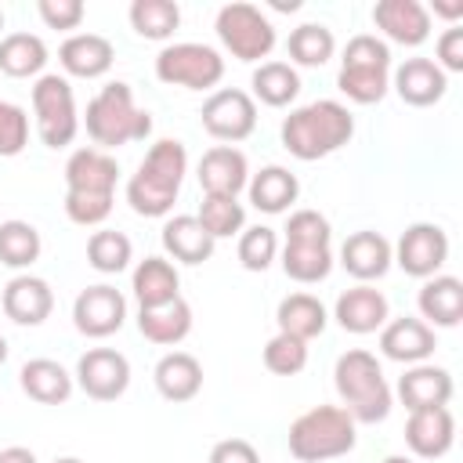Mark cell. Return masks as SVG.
Returning a JSON list of instances; mask_svg holds the SVG:
<instances>
[{"instance_id":"obj_1","label":"cell","mask_w":463,"mask_h":463,"mask_svg":"<svg viewBox=\"0 0 463 463\" xmlns=\"http://www.w3.org/2000/svg\"><path fill=\"white\" fill-rule=\"evenodd\" d=\"M282 145L289 156L304 159V163H315V159H326L333 152H340L351 134H354V116L347 112V105L333 101V98H318L311 105H300L293 109L286 119H282Z\"/></svg>"},{"instance_id":"obj_2","label":"cell","mask_w":463,"mask_h":463,"mask_svg":"<svg viewBox=\"0 0 463 463\" xmlns=\"http://www.w3.org/2000/svg\"><path fill=\"white\" fill-rule=\"evenodd\" d=\"M188 174V152L177 137H163L156 141L141 166L134 170V177L127 181V203L134 213L141 217H166L177 203L181 181Z\"/></svg>"},{"instance_id":"obj_3","label":"cell","mask_w":463,"mask_h":463,"mask_svg":"<svg viewBox=\"0 0 463 463\" xmlns=\"http://www.w3.org/2000/svg\"><path fill=\"white\" fill-rule=\"evenodd\" d=\"M83 127H87V137L94 141V148L109 152V148H119L130 141H145L152 134V116H148V109H137L130 83L112 80L87 101Z\"/></svg>"},{"instance_id":"obj_4","label":"cell","mask_w":463,"mask_h":463,"mask_svg":"<svg viewBox=\"0 0 463 463\" xmlns=\"http://www.w3.org/2000/svg\"><path fill=\"white\" fill-rule=\"evenodd\" d=\"M336 394L354 423H380L391 412V387L383 380V369L373 351L351 347L333 365Z\"/></svg>"},{"instance_id":"obj_5","label":"cell","mask_w":463,"mask_h":463,"mask_svg":"<svg viewBox=\"0 0 463 463\" xmlns=\"http://www.w3.org/2000/svg\"><path fill=\"white\" fill-rule=\"evenodd\" d=\"M354 427L358 423L347 416L344 405H315L289 423V434H286L289 456L300 463H322V459L347 456L358 441Z\"/></svg>"},{"instance_id":"obj_6","label":"cell","mask_w":463,"mask_h":463,"mask_svg":"<svg viewBox=\"0 0 463 463\" xmlns=\"http://www.w3.org/2000/svg\"><path fill=\"white\" fill-rule=\"evenodd\" d=\"M333 228L326 213L318 210H293L286 221V246H282V271L293 282H322L333 271V250H329Z\"/></svg>"},{"instance_id":"obj_7","label":"cell","mask_w":463,"mask_h":463,"mask_svg":"<svg viewBox=\"0 0 463 463\" xmlns=\"http://www.w3.org/2000/svg\"><path fill=\"white\" fill-rule=\"evenodd\" d=\"M336 87L354 105L383 101V94L391 87V47L380 36H373V33L351 36L347 47H344V58H340Z\"/></svg>"},{"instance_id":"obj_8","label":"cell","mask_w":463,"mask_h":463,"mask_svg":"<svg viewBox=\"0 0 463 463\" xmlns=\"http://www.w3.org/2000/svg\"><path fill=\"white\" fill-rule=\"evenodd\" d=\"M33 116H36V137L47 148H65L80 134V112L72 83L58 72H43L33 83Z\"/></svg>"},{"instance_id":"obj_9","label":"cell","mask_w":463,"mask_h":463,"mask_svg":"<svg viewBox=\"0 0 463 463\" xmlns=\"http://www.w3.org/2000/svg\"><path fill=\"white\" fill-rule=\"evenodd\" d=\"M213 29H217V40L224 43V51L232 58H239V61H260L275 47V25H271V18L257 4H246V0L224 4L217 11Z\"/></svg>"},{"instance_id":"obj_10","label":"cell","mask_w":463,"mask_h":463,"mask_svg":"<svg viewBox=\"0 0 463 463\" xmlns=\"http://www.w3.org/2000/svg\"><path fill=\"white\" fill-rule=\"evenodd\" d=\"M156 76L170 87H184V90H210L221 83L224 76V58L217 47L210 43H166L156 54Z\"/></svg>"},{"instance_id":"obj_11","label":"cell","mask_w":463,"mask_h":463,"mask_svg":"<svg viewBox=\"0 0 463 463\" xmlns=\"http://www.w3.org/2000/svg\"><path fill=\"white\" fill-rule=\"evenodd\" d=\"M199 119L206 127L210 137L232 145V141H246L253 130H257V101L239 90V87H217L203 109H199Z\"/></svg>"},{"instance_id":"obj_12","label":"cell","mask_w":463,"mask_h":463,"mask_svg":"<svg viewBox=\"0 0 463 463\" xmlns=\"http://www.w3.org/2000/svg\"><path fill=\"white\" fill-rule=\"evenodd\" d=\"M72 380L94 402H116L130 387V362L116 347H90L80 354Z\"/></svg>"},{"instance_id":"obj_13","label":"cell","mask_w":463,"mask_h":463,"mask_svg":"<svg viewBox=\"0 0 463 463\" xmlns=\"http://www.w3.org/2000/svg\"><path fill=\"white\" fill-rule=\"evenodd\" d=\"M127 322V297L109 286V282H98V286H87L76 293L72 300V326L90 336V340H105L112 333H119Z\"/></svg>"},{"instance_id":"obj_14","label":"cell","mask_w":463,"mask_h":463,"mask_svg":"<svg viewBox=\"0 0 463 463\" xmlns=\"http://www.w3.org/2000/svg\"><path fill=\"white\" fill-rule=\"evenodd\" d=\"M449 260V235L445 228L430 224V221H416L402 232L398 246H394V264L412 275V279H430L441 271V264Z\"/></svg>"},{"instance_id":"obj_15","label":"cell","mask_w":463,"mask_h":463,"mask_svg":"<svg viewBox=\"0 0 463 463\" xmlns=\"http://www.w3.org/2000/svg\"><path fill=\"white\" fill-rule=\"evenodd\" d=\"M0 307L14 326H40L54 311V289L47 286V279L22 271L4 286Z\"/></svg>"},{"instance_id":"obj_16","label":"cell","mask_w":463,"mask_h":463,"mask_svg":"<svg viewBox=\"0 0 463 463\" xmlns=\"http://www.w3.org/2000/svg\"><path fill=\"white\" fill-rule=\"evenodd\" d=\"M438 340H434V329L423 322V318H412V315H402V318H387L383 329H380V351L383 358L391 362H402V365H420L434 354Z\"/></svg>"},{"instance_id":"obj_17","label":"cell","mask_w":463,"mask_h":463,"mask_svg":"<svg viewBox=\"0 0 463 463\" xmlns=\"http://www.w3.org/2000/svg\"><path fill=\"white\" fill-rule=\"evenodd\" d=\"M333 318L340 322V329H347L354 336H365V333L383 329V322L391 318V304H387V297L380 289L362 282V286H351V289H344L336 297Z\"/></svg>"},{"instance_id":"obj_18","label":"cell","mask_w":463,"mask_h":463,"mask_svg":"<svg viewBox=\"0 0 463 463\" xmlns=\"http://www.w3.org/2000/svg\"><path fill=\"white\" fill-rule=\"evenodd\" d=\"M373 22L387 40L402 47H420L430 36V11L420 0H376Z\"/></svg>"},{"instance_id":"obj_19","label":"cell","mask_w":463,"mask_h":463,"mask_svg":"<svg viewBox=\"0 0 463 463\" xmlns=\"http://www.w3.org/2000/svg\"><path fill=\"white\" fill-rule=\"evenodd\" d=\"M452 373L434 365V362H420V365H409L405 376L398 380V398L409 412H420V409H445L452 402Z\"/></svg>"},{"instance_id":"obj_20","label":"cell","mask_w":463,"mask_h":463,"mask_svg":"<svg viewBox=\"0 0 463 463\" xmlns=\"http://www.w3.org/2000/svg\"><path fill=\"white\" fill-rule=\"evenodd\" d=\"M391 87L398 90V98L412 109H427L434 101L445 98L449 90V76L434 65V58H405L394 72H391Z\"/></svg>"},{"instance_id":"obj_21","label":"cell","mask_w":463,"mask_h":463,"mask_svg":"<svg viewBox=\"0 0 463 463\" xmlns=\"http://www.w3.org/2000/svg\"><path fill=\"white\" fill-rule=\"evenodd\" d=\"M195 177L206 195H235L239 199V192L250 181V163L235 145H213L203 152Z\"/></svg>"},{"instance_id":"obj_22","label":"cell","mask_w":463,"mask_h":463,"mask_svg":"<svg viewBox=\"0 0 463 463\" xmlns=\"http://www.w3.org/2000/svg\"><path fill=\"white\" fill-rule=\"evenodd\" d=\"M119 163L101 148H76L65 159V192H90V195H116Z\"/></svg>"},{"instance_id":"obj_23","label":"cell","mask_w":463,"mask_h":463,"mask_svg":"<svg viewBox=\"0 0 463 463\" xmlns=\"http://www.w3.org/2000/svg\"><path fill=\"white\" fill-rule=\"evenodd\" d=\"M340 264L347 275H354L358 282H373V279H383L394 264V246L380 235V232H354L344 239L340 246Z\"/></svg>"},{"instance_id":"obj_24","label":"cell","mask_w":463,"mask_h":463,"mask_svg":"<svg viewBox=\"0 0 463 463\" xmlns=\"http://www.w3.org/2000/svg\"><path fill=\"white\" fill-rule=\"evenodd\" d=\"M456 441V416L452 409H420L405 420V445L420 459H441Z\"/></svg>"},{"instance_id":"obj_25","label":"cell","mask_w":463,"mask_h":463,"mask_svg":"<svg viewBox=\"0 0 463 463\" xmlns=\"http://www.w3.org/2000/svg\"><path fill=\"white\" fill-rule=\"evenodd\" d=\"M58 61L69 76H80V80H98L112 69L116 61V47L109 36L101 33H72L61 47H58Z\"/></svg>"},{"instance_id":"obj_26","label":"cell","mask_w":463,"mask_h":463,"mask_svg":"<svg viewBox=\"0 0 463 463\" xmlns=\"http://www.w3.org/2000/svg\"><path fill=\"white\" fill-rule=\"evenodd\" d=\"M416 304L430 329L434 326L452 329L463 318V282L456 275H430V279H423Z\"/></svg>"},{"instance_id":"obj_27","label":"cell","mask_w":463,"mask_h":463,"mask_svg":"<svg viewBox=\"0 0 463 463\" xmlns=\"http://www.w3.org/2000/svg\"><path fill=\"white\" fill-rule=\"evenodd\" d=\"M192 304L184 297H174L170 304H159V307H137V329L148 344H159V347H174L181 344L188 333H192Z\"/></svg>"},{"instance_id":"obj_28","label":"cell","mask_w":463,"mask_h":463,"mask_svg":"<svg viewBox=\"0 0 463 463\" xmlns=\"http://www.w3.org/2000/svg\"><path fill=\"white\" fill-rule=\"evenodd\" d=\"M156 391L166 402H192L203 391V365L188 351H166L152 369Z\"/></svg>"},{"instance_id":"obj_29","label":"cell","mask_w":463,"mask_h":463,"mask_svg":"<svg viewBox=\"0 0 463 463\" xmlns=\"http://www.w3.org/2000/svg\"><path fill=\"white\" fill-rule=\"evenodd\" d=\"M163 250L181 260V264H203L213 257V246L217 239L195 221V213H177V217H166L163 224Z\"/></svg>"},{"instance_id":"obj_30","label":"cell","mask_w":463,"mask_h":463,"mask_svg":"<svg viewBox=\"0 0 463 463\" xmlns=\"http://www.w3.org/2000/svg\"><path fill=\"white\" fill-rule=\"evenodd\" d=\"M18 387H22L33 402H40V405H61V402H69L76 380H72V373H69L65 365H58L54 358H29V362L18 369Z\"/></svg>"},{"instance_id":"obj_31","label":"cell","mask_w":463,"mask_h":463,"mask_svg":"<svg viewBox=\"0 0 463 463\" xmlns=\"http://www.w3.org/2000/svg\"><path fill=\"white\" fill-rule=\"evenodd\" d=\"M130 289L137 307H159L181 297V275L166 257H145L130 275Z\"/></svg>"},{"instance_id":"obj_32","label":"cell","mask_w":463,"mask_h":463,"mask_svg":"<svg viewBox=\"0 0 463 463\" xmlns=\"http://www.w3.org/2000/svg\"><path fill=\"white\" fill-rule=\"evenodd\" d=\"M246 192H250V203L260 213H286L300 195V181L286 166L271 163V166H264L260 174H253L246 181Z\"/></svg>"},{"instance_id":"obj_33","label":"cell","mask_w":463,"mask_h":463,"mask_svg":"<svg viewBox=\"0 0 463 463\" xmlns=\"http://www.w3.org/2000/svg\"><path fill=\"white\" fill-rule=\"evenodd\" d=\"M275 322H279V333H289L297 340H315L326 333V304L315 297V293H289L279 300L275 307Z\"/></svg>"},{"instance_id":"obj_34","label":"cell","mask_w":463,"mask_h":463,"mask_svg":"<svg viewBox=\"0 0 463 463\" xmlns=\"http://www.w3.org/2000/svg\"><path fill=\"white\" fill-rule=\"evenodd\" d=\"M250 87H253V101H264L271 109H286L297 94H300V76L289 61H260L250 76Z\"/></svg>"},{"instance_id":"obj_35","label":"cell","mask_w":463,"mask_h":463,"mask_svg":"<svg viewBox=\"0 0 463 463\" xmlns=\"http://www.w3.org/2000/svg\"><path fill=\"white\" fill-rule=\"evenodd\" d=\"M47 65V43L36 33H7L0 40V72L25 80V76H40Z\"/></svg>"},{"instance_id":"obj_36","label":"cell","mask_w":463,"mask_h":463,"mask_svg":"<svg viewBox=\"0 0 463 463\" xmlns=\"http://www.w3.org/2000/svg\"><path fill=\"white\" fill-rule=\"evenodd\" d=\"M286 51H289V58H293L297 65L318 69V65H326V61L333 58L336 36H333V29L322 25V22H304V25H297V29L289 33Z\"/></svg>"},{"instance_id":"obj_37","label":"cell","mask_w":463,"mask_h":463,"mask_svg":"<svg viewBox=\"0 0 463 463\" xmlns=\"http://www.w3.org/2000/svg\"><path fill=\"white\" fill-rule=\"evenodd\" d=\"M43 253V239L29 221H4L0 224V264L22 271L36 264Z\"/></svg>"},{"instance_id":"obj_38","label":"cell","mask_w":463,"mask_h":463,"mask_svg":"<svg viewBox=\"0 0 463 463\" xmlns=\"http://www.w3.org/2000/svg\"><path fill=\"white\" fill-rule=\"evenodd\" d=\"M130 25L145 40H170L174 29L181 25V7L174 0H134Z\"/></svg>"},{"instance_id":"obj_39","label":"cell","mask_w":463,"mask_h":463,"mask_svg":"<svg viewBox=\"0 0 463 463\" xmlns=\"http://www.w3.org/2000/svg\"><path fill=\"white\" fill-rule=\"evenodd\" d=\"M87 260L94 271L101 275H119L130 260H134V242L123 235V232H112V228H101L87 239Z\"/></svg>"},{"instance_id":"obj_40","label":"cell","mask_w":463,"mask_h":463,"mask_svg":"<svg viewBox=\"0 0 463 463\" xmlns=\"http://www.w3.org/2000/svg\"><path fill=\"white\" fill-rule=\"evenodd\" d=\"M195 221L213 235V239H232L235 232L246 228V210L235 195H203Z\"/></svg>"},{"instance_id":"obj_41","label":"cell","mask_w":463,"mask_h":463,"mask_svg":"<svg viewBox=\"0 0 463 463\" xmlns=\"http://www.w3.org/2000/svg\"><path fill=\"white\" fill-rule=\"evenodd\" d=\"M275 257H279V235H275V228H268V224L242 228V235H239V264L246 271H268Z\"/></svg>"},{"instance_id":"obj_42","label":"cell","mask_w":463,"mask_h":463,"mask_svg":"<svg viewBox=\"0 0 463 463\" xmlns=\"http://www.w3.org/2000/svg\"><path fill=\"white\" fill-rule=\"evenodd\" d=\"M264 365L275 376H297L307 365V340H297L289 333H275L264 344Z\"/></svg>"},{"instance_id":"obj_43","label":"cell","mask_w":463,"mask_h":463,"mask_svg":"<svg viewBox=\"0 0 463 463\" xmlns=\"http://www.w3.org/2000/svg\"><path fill=\"white\" fill-rule=\"evenodd\" d=\"M29 145V112L0 98V156H18Z\"/></svg>"},{"instance_id":"obj_44","label":"cell","mask_w":463,"mask_h":463,"mask_svg":"<svg viewBox=\"0 0 463 463\" xmlns=\"http://www.w3.org/2000/svg\"><path fill=\"white\" fill-rule=\"evenodd\" d=\"M112 199L116 195H90V192H65V217L72 224L94 228L112 213Z\"/></svg>"},{"instance_id":"obj_45","label":"cell","mask_w":463,"mask_h":463,"mask_svg":"<svg viewBox=\"0 0 463 463\" xmlns=\"http://www.w3.org/2000/svg\"><path fill=\"white\" fill-rule=\"evenodd\" d=\"M36 11L47 29H80V22L87 14L83 0H40Z\"/></svg>"},{"instance_id":"obj_46","label":"cell","mask_w":463,"mask_h":463,"mask_svg":"<svg viewBox=\"0 0 463 463\" xmlns=\"http://www.w3.org/2000/svg\"><path fill=\"white\" fill-rule=\"evenodd\" d=\"M434 51H438L434 65H438L441 72H463V29H459V25H449V29L438 36Z\"/></svg>"},{"instance_id":"obj_47","label":"cell","mask_w":463,"mask_h":463,"mask_svg":"<svg viewBox=\"0 0 463 463\" xmlns=\"http://www.w3.org/2000/svg\"><path fill=\"white\" fill-rule=\"evenodd\" d=\"M206 463H260V452L246 438H224L210 449Z\"/></svg>"},{"instance_id":"obj_48","label":"cell","mask_w":463,"mask_h":463,"mask_svg":"<svg viewBox=\"0 0 463 463\" xmlns=\"http://www.w3.org/2000/svg\"><path fill=\"white\" fill-rule=\"evenodd\" d=\"M0 463H36V452L25 445H7L0 449Z\"/></svg>"},{"instance_id":"obj_49","label":"cell","mask_w":463,"mask_h":463,"mask_svg":"<svg viewBox=\"0 0 463 463\" xmlns=\"http://www.w3.org/2000/svg\"><path fill=\"white\" fill-rule=\"evenodd\" d=\"M434 14H445V18H459L463 14V0H452V4H445V0H434Z\"/></svg>"},{"instance_id":"obj_50","label":"cell","mask_w":463,"mask_h":463,"mask_svg":"<svg viewBox=\"0 0 463 463\" xmlns=\"http://www.w3.org/2000/svg\"><path fill=\"white\" fill-rule=\"evenodd\" d=\"M4 362H7V340L0 336V365H4Z\"/></svg>"},{"instance_id":"obj_51","label":"cell","mask_w":463,"mask_h":463,"mask_svg":"<svg viewBox=\"0 0 463 463\" xmlns=\"http://www.w3.org/2000/svg\"><path fill=\"white\" fill-rule=\"evenodd\" d=\"M383 463H412V459H409V456H387Z\"/></svg>"},{"instance_id":"obj_52","label":"cell","mask_w":463,"mask_h":463,"mask_svg":"<svg viewBox=\"0 0 463 463\" xmlns=\"http://www.w3.org/2000/svg\"><path fill=\"white\" fill-rule=\"evenodd\" d=\"M54 463H83V459H76V456H61V459H54Z\"/></svg>"},{"instance_id":"obj_53","label":"cell","mask_w":463,"mask_h":463,"mask_svg":"<svg viewBox=\"0 0 463 463\" xmlns=\"http://www.w3.org/2000/svg\"><path fill=\"white\" fill-rule=\"evenodd\" d=\"M0 29H4V11H0Z\"/></svg>"}]
</instances>
